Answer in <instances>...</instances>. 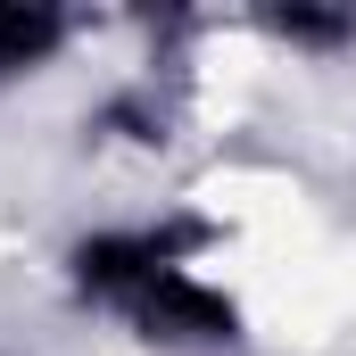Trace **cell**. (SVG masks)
<instances>
[{
  "label": "cell",
  "instance_id": "6da1fadb",
  "mask_svg": "<svg viewBox=\"0 0 356 356\" xmlns=\"http://www.w3.org/2000/svg\"><path fill=\"white\" fill-rule=\"evenodd\" d=\"M216 224L207 216H108V224H83V232H67V249H58V282H67V298L91 307V315H133L166 273H191V266H216Z\"/></svg>",
  "mask_w": 356,
  "mask_h": 356
},
{
  "label": "cell",
  "instance_id": "7a4b0ae2",
  "mask_svg": "<svg viewBox=\"0 0 356 356\" xmlns=\"http://www.w3.org/2000/svg\"><path fill=\"white\" fill-rule=\"evenodd\" d=\"M124 332L158 356H232V348H249V307H241V290L224 273L191 266V273H166L124 315Z\"/></svg>",
  "mask_w": 356,
  "mask_h": 356
},
{
  "label": "cell",
  "instance_id": "3957f363",
  "mask_svg": "<svg viewBox=\"0 0 356 356\" xmlns=\"http://www.w3.org/2000/svg\"><path fill=\"white\" fill-rule=\"evenodd\" d=\"M75 17L50 8V0H0V99L25 91L33 75H50L67 50H75Z\"/></svg>",
  "mask_w": 356,
  "mask_h": 356
},
{
  "label": "cell",
  "instance_id": "277c9868",
  "mask_svg": "<svg viewBox=\"0 0 356 356\" xmlns=\"http://www.w3.org/2000/svg\"><path fill=\"white\" fill-rule=\"evenodd\" d=\"M249 25L307 67H332L356 50V8H323V0H266V8H249Z\"/></svg>",
  "mask_w": 356,
  "mask_h": 356
},
{
  "label": "cell",
  "instance_id": "5b68a950",
  "mask_svg": "<svg viewBox=\"0 0 356 356\" xmlns=\"http://www.w3.org/2000/svg\"><path fill=\"white\" fill-rule=\"evenodd\" d=\"M0 356H17V348H0Z\"/></svg>",
  "mask_w": 356,
  "mask_h": 356
}]
</instances>
